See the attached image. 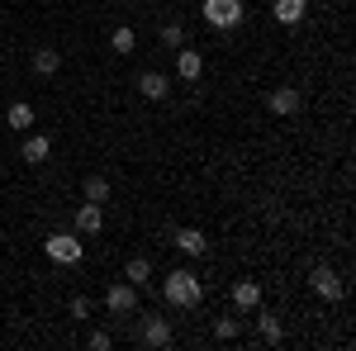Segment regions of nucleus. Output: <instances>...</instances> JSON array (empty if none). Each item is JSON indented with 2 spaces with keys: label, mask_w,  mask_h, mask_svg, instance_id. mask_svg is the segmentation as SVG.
I'll list each match as a JSON object with an SVG mask.
<instances>
[{
  "label": "nucleus",
  "mask_w": 356,
  "mask_h": 351,
  "mask_svg": "<svg viewBox=\"0 0 356 351\" xmlns=\"http://www.w3.org/2000/svg\"><path fill=\"white\" fill-rule=\"evenodd\" d=\"M162 299H166V304H176V309H195V304L204 299V285H200L195 270H171L166 285H162Z\"/></svg>",
  "instance_id": "f257e3e1"
},
{
  "label": "nucleus",
  "mask_w": 356,
  "mask_h": 351,
  "mask_svg": "<svg viewBox=\"0 0 356 351\" xmlns=\"http://www.w3.org/2000/svg\"><path fill=\"white\" fill-rule=\"evenodd\" d=\"M200 15L209 28H238L243 24V0H204Z\"/></svg>",
  "instance_id": "f03ea898"
},
{
  "label": "nucleus",
  "mask_w": 356,
  "mask_h": 351,
  "mask_svg": "<svg viewBox=\"0 0 356 351\" xmlns=\"http://www.w3.org/2000/svg\"><path fill=\"white\" fill-rule=\"evenodd\" d=\"M43 252H48V256H53L57 266H76V261H81V238H76V233H53V238H48V243H43Z\"/></svg>",
  "instance_id": "7ed1b4c3"
},
{
  "label": "nucleus",
  "mask_w": 356,
  "mask_h": 351,
  "mask_svg": "<svg viewBox=\"0 0 356 351\" xmlns=\"http://www.w3.org/2000/svg\"><path fill=\"white\" fill-rule=\"evenodd\" d=\"M138 342H143L147 351H166L171 342H176V332H171V323H166V318L147 313V318H143V337H138Z\"/></svg>",
  "instance_id": "20e7f679"
},
{
  "label": "nucleus",
  "mask_w": 356,
  "mask_h": 351,
  "mask_svg": "<svg viewBox=\"0 0 356 351\" xmlns=\"http://www.w3.org/2000/svg\"><path fill=\"white\" fill-rule=\"evenodd\" d=\"M105 309H110V313H134V309H138V285H134V280L110 285V290H105Z\"/></svg>",
  "instance_id": "39448f33"
},
{
  "label": "nucleus",
  "mask_w": 356,
  "mask_h": 351,
  "mask_svg": "<svg viewBox=\"0 0 356 351\" xmlns=\"http://www.w3.org/2000/svg\"><path fill=\"white\" fill-rule=\"evenodd\" d=\"M314 295H318V299H328V304H337V299L347 295V285H342V275H337V270L318 266V270H314Z\"/></svg>",
  "instance_id": "423d86ee"
},
{
  "label": "nucleus",
  "mask_w": 356,
  "mask_h": 351,
  "mask_svg": "<svg viewBox=\"0 0 356 351\" xmlns=\"http://www.w3.org/2000/svg\"><path fill=\"white\" fill-rule=\"evenodd\" d=\"M266 105H271V114H280V119H290V114H300L304 95L295 90V85H280V90H271V95H266Z\"/></svg>",
  "instance_id": "0eeeda50"
},
{
  "label": "nucleus",
  "mask_w": 356,
  "mask_h": 351,
  "mask_svg": "<svg viewBox=\"0 0 356 351\" xmlns=\"http://www.w3.org/2000/svg\"><path fill=\"white\" fill-rule=\"evenodd\" d=\"M138 95H143V100H166V95H171V76H166V72H143V76H138Z\"/></svg>",
  "instance_id": "6e6552de"
},
{
  "label": "nucleus",
  "mask_w": 356,
  "mask_h": 351,
  "mask_svg": "<svg viewBox=\"0 0 356 351\" xmlns=\"http://www.w3.org/2000/svg\"><path fill=\"white\" fill-rule=\"evenodd\" d=\"M100 228H105V204H90V199H86L81 209H76V233H81V238H95Z\"/></svg>",
  "instance_id": "1a4fd4ad"
},
{
  "label": "nucleus",
  "mask_w": 356,
  "mask_h": 351,
  "mask_svg": "<svg viewBox=\"0 0 356 351\" xmlns=\"http://www.w3.org/2000/svg\"><path fill=\"white\" fill-rule=\"evenodd\" d=\"M304 10H309V0H275L271 5V15H275V24H285V28H295L304 19Z\"/></svg>",
  "instance_id": "9d476101"
},
{
  "label": "nucleus",
  "mask_w": 356,
  "mask_h": 351,
  "mask_svg": "<svg viewBox=\"0 0 356 351\" xmlns=\"http://www.w3.org/2000/svg\"><path fill=\"white\" fill-rule=\"evenodd\" d=\"M200 72H204V57L191 53V48H176V76L181 81H200Z\"/></svg>",
  "instance_id": "9b49d317"
},
{
  "label": "nucleus",
  "mask_w": 356,
  "mask_h": 351,
  "mask_svg": "<svg viewBox=\"0 0 356 351\" xmlns=\"http://www.w3.org/2000/svg\"><path fill=\"white\" fill-rule=\"evenodd\" d=\"M257 332H261V342L280 347V342H285V323H280V313H257Z\"/></svg>",
  "instance_id": "f8f14e48"
},
{
  "label": "nucleus",
  "mask_w": 356,
  "mask_h": 351,
  "mask_svg": "<svg viewBox=\"0 0 356 351\" xmlns=\"http://www.w3.org/2000/svg\"><path fill=\"white\" fill-rule=\"evenodd\" d=\"M33 72L38 76H57L62 72V53L57 48H33Z\"/></svg>",
  "instance_id": "ddd939ff"
},
{
  "label": "nucleus",
  "mask_w": 356,
  "mask_h": 351,
  "mask_svg": "<svg viewBox=\"0 0 356 351\" xmlns=\"http://www.w3.org/2000/svg\"><path fill=\"white\" fill-rule=\"evenodd\" d=\"M176 247H181V252H186V256H204V233H200V228H176Z\"/></svg>",
  "instance_id": "4468645a"
},
{
  "label": "nucleus",
  "mask_w": 356,
  "mask_h": 351,
  "mask_svg": "<svg viewBox=\"0 0 356 351\" xmlns=\"http://www.w3.org/2000/svg\"><path fill=\"white\" fill-rule=\"evenodd\" d=\"M233 304H238V309H257V304H261V285H257V280H238V285H233Z\"/></svg>",
  "instance_id": "2eb2a0df"
},
{
  "label": "nucleus",
  "mask_w": 356,
  "mask_h": 351,
  "mask_svg": "<svg viewBox=\"0 0 356 351\" xmlns=\"http://www.w3.org/2000/svg\"><path fill=\"white\" fill-rule=\"evenodd\" d=\"M48 152H53V142L43 133H33V138H24V162L29 166H38V162H48Z\"/></svg>",
  "instance_id": "dca6fc26"
},
{
  "label": "nucleus",
  "mask_w": 356,
  "mask_h": 351,
  "mask_svg": "<svg viewBox=\"0 0 356 351\" xmlns=\"http://www.w3.org/2000/svg\"><path fill=\"white\" fill-rule=\"evenodd\" d=\"M124 280H134L138 290H143V285L152 280V261H147V256H134V261L124 266Z\"/></svg>",
  "instance_id": "f3484780"
},
{
  "label": "nucleus",
  "mask_w": 356,
  "mask_h": 351,
  "mask_svg": "<svg viewBox=\"0 0 356 351\" xmlns=\"http://www.w3.org/2000/svg\"><path fill=\"white\" fill-rule=\"evenodd\" d=\"M10 129H19V133H24V129H33V105L15 100V105H10Z\"/></svg>",
  "instance_id": "a211bd4d"
},
{
  "label": "nucleus",
  "mask_w": 356,
  "mask_h": 351,
  "mask_svg": "<svg viewBox=\"0 0 356 351\" xmlns=\"http://www.w3.org/2000/svg\"><path fill=\"white\" fill-rule=\"evenodd\" d=\"M86 199H90V204H105V199H110V181H105V176H86Z\"/></svg>",
  "instance_id": "6ab92c4d"
},
{
  "label": "nucleus",
  "mask_w": 356,
  "mask_h": 351,
  "mask_svg": "<svg viewBox=\"0 0 356 351\" xmlns=\"http://www.w3.org/2000/svg\"><path fill=\"white\" fill-rule=\"evenodd\" d=\"M110 48H114V53H134V48H138V33L129 24L114 28V33H110Z\"/></svg>",
  "instance_id": "aec40b11"
},
{
  "label": "nucleus",
  "mask_w": 356,
  "mask_h": 351,
  "mask_svg": "<svg viewBox=\"0 0 356 351\" xmlns=\"http://www.w3.org/2000/svg\"><path fill=\"white\" fill-rule=\"evenodd\" d=\"M162 43L166 48H186V24L176 19V24H162Z\"/></svg>",
  "instance_id": "412c9836"
},
{
  "label": "nucleus",
  "mask_w": 356,
  "mask_h": 351,
  "mask_svg": "<svg viewBox=\"0 0 356 351\" xmlns=\"http://www.w3.org/2000/svg\"><path fill=\"white\" fill-rule=\"evenodd\" d=\"M238 332H243V327H238V318H214V337H219V342H233Z\"/></svg>",
  "instance_id": "4be33fe9"
},
{
  "label": "nucleus",
  "mask_w": 356,
  "mask_h": 351,
  "mask_svg": "<svg viewBox=\"0 0 356 351\" xmlns=\"http://www.w3.org/2000/svg\"><path fill=\"white\" fill-rule=\"evenodd\" d=\"M72 318H90V299H81V295L72 299Z\"/></svg>",
  "instance_id": "5701e85b"
},
{
  "label": "nucleus",
  "mask_w": 356,
  "mask_h": 351,
  "mask_svg": "<svg viewBox=\"0 0 356 351\" xmlns=\"http://www.w3.org/2000/svg\"><path fill=\"white\" fill-rule=\"evenodd\" d=\"M90 347H95V351H110L114 337H110V332H90Z\"/></svg>",
  "instance_id": "b1692460"
},
{
  "label": "nucleus",
  "mask_w": 356,
  "mask_h": 351,
  "mask_svg": "<svg viewBox=\"0 0 356 351\" xmlns=\"http://www.w3.org/2000/svg\"><path fill=\"white\" fill-rule=\"evenodd\" d=\"M129 5H134V0H129Z\"/></svg>",
  "instance_id": "393cba45"
}]
</instances>
